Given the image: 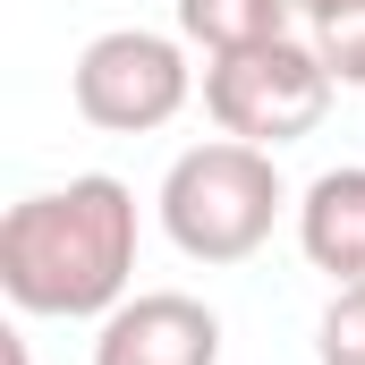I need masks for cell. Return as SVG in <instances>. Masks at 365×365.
I'll return each instance as SVG.
<instances>
[{"label":"cell","mask_w":365,"mask_h":365,"mask_svg":"<svg viewBox=\"0 0 365 365\" xmlns=\"http://www.w3.org/2000/svg\"><path fill=\"white\" fill-rule=\"evenodd\" d=\"M136 280V187L86 170L68 187L17 195L0 221V289L17 314L102 323Z\"/></svg>","instance_id":"6da1fadb"},{"label":"cell","mask_w":365,"mask_h":365,"mask_svg":"<svg viewBox=\"0 0 365 365\" xmlns=\"http://www.w3.org/2000/svg\"><path fill=\"white\" fill-rule=\"evenodd\" d=\"M162 230L187 264H247L264 238H272L280 204V162L264 145H238V136H212V145H187L162 179Z\"/></svg>","instance_id":"7a4b0ae2"},{"label":"cell","mask_w":365,"mask_h":365,"mask_svg":"<svg viewBox=\"0 0 365 365\" xmlns=\"http://www.w3.org/2000/svg\"><path fill=\"white\" fill-rule=\"evenodd\" d=\"M331 86L340 77L297 34H272V43H247V51L204 60V110H212V128L238 136V145H264V153L314 136L323 110H331Z\"/></svg>","instance_id":"3957f363"},{"label":"cell","mask_w":365,"mask_h":365,"mask_svg":"<svg viewBox=\"0 0 365 365\" xmlns=\"http://www.w3.org/2000/svg\"><path fill=\"white\" fill-rule=\"evenodd\" d=\"M77 119L102 128V136H153L170 128L195 93V68H187V43L153 34V26H110L77 51Z\"/></svg>","instance_id":"277c9868"},{"label":"cell","mask_w":365,"mask_h":365,"mask_svg":"<svg viewBox=\"0 0 365 365\" xmlns=\"http://www.w3.org/2000/svg\"><path fill=\"white\" fill-rule=\"evenodd\" d=\"M93 365H221V314L187 289H136L102 314Z\"/></svg>","instance_id":"5b68a950"},{"label":"cell","mask_w":365,"mask_h":365,"mask_svg":"<svg viewBox=\"0 0 365 365\" xmlns=\"http://www.w3.org/2000/svg\"><path fill=\"white\" fill-rule=\"evenodd\" d=\"M297 247L314 272H331V289H357L365 280V170L340 162L297 195Z\"/></svg>","instance_id":"8992f818"},{"label":"cell","mask_w":365,"mask_h":365,"mask_svg":"<svg viewBox=\"0 0 365 365\" xmlns=\"http://www.w3.org/2000/svg\"><path fill=\"white\" fill-rule=\"evenodd\" d=\"M289 17H297V0H179V34L204 60L272 43V34H289Z\"/></svg>","instance_id":"52a82bcc"},{"label":"cell","mask_w":365,"mask_h":365,"mask_svg":"<svg viewBox=\"0 0 365 365\" xmlns=\"http://www.w3.org/2000/svg\"><path fill=\"white\" fill-rule=\"evenodd\" d=\"M314 357L323 365H365V280L357 289H331V306L314 323Z\"/></svg>","instance_id":"ba28073f"},{"label":"cell","mask_w":365,"mask_h":365,"mask_svg":"<svg viewBox=\"0 0 365 365\" xmlns=\"http://www.w3.org/2000/svg\"><path fill=\"white\" fill-rule=\"evenodd\" d=\"M314 51H323V68H331L340 86H365V9L331 17V26H314Z\"/></svg>","instance_id":"9c48e42d"},{"label":"cell","mask_w":365,"mask_h":365,"mask_svg":"<svg viewBox=\"0 0 365 365\" xmlns=\"http://www.w3.org/2000/svg\"><path fill=\"white\" fill-rule=\"evenodd\" d=\"M349 9H365V0H297L306 26H331V17H349Z\"/></svg>","instance_id":"30bf717a"},{"label":"cell","mask_w":365,"mask_h":365,"mask_svg":"<svg viewBox=\"0 0 365 365\" xmlns=\"http://www.w3.org/2000/svg\"><path fill=\"white\" fill-rule=\"evenodd\" d=\"M0 357H9V365H26V331H0Z\"/></svg>","instance_id":"8fae6325"}]
</instances>
